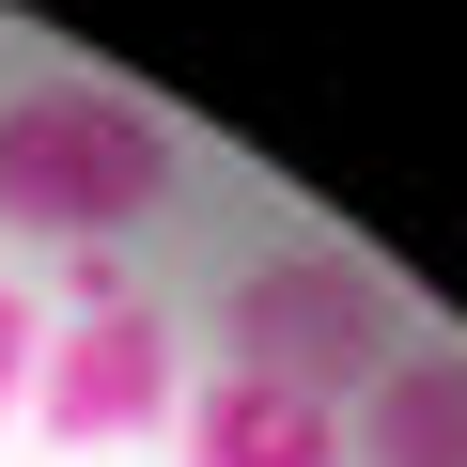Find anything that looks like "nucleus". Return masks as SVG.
I'll return each mask as SVG.
<instances>
[{"instance_id":"obj_6","label":"nucleus","mask_w":467,"mask_h":467,"mask_svg":"<svg viewBox=\"0 0 467 467\" xmlns=\"http://www.w3.org/2000/svg\"><path fill=\"white\" fill-rule=\"evenodd\" d=\"M32 358H47V327H32V296H16V281H0V420L32 405Z\"/></svg>"},{"instance_id":"obj_5","label":"nucleus","mask_w":467,"mask_h":467,"mask_svg":"<svg viewBox=\"0 0 467 467\" xmlns=\"http://www.w3.org/2000/svg\"><path fill=\"white\" fill-rule=\"evenodd\" d=\"M343 467H467V343H405V358L358 389Z\"/></svg>"},{"instance_id":"obj_1","label":"nucleus","mask_w":467,"mask_h":467,"mask_svg":"<svg viewBox=\"0 0 467 467\" xmlns=\"http://www.w3.org/2000/svg\"><path fill=\"white\" fill-rule=\"evenodd\" d=\"M171 202V125L109 78H32L0 94V234L32 250H94V234Z\"/></svg>"},{"instance_id":"obj_2","label":"nucleus","mask_w":467,"mask_h":467,"mask_svg":"<svg viewBox=\"0 0 467 467\" xmlns=\"http://www.w3.org/2000/svg\"><path fill=\"white\" fill-rule=\"evenodd\" d=\"M218 343H234V374H281V389L343 405V389H374L405 358V296L358 250H265L250 281L218 296Z\"/></svg>"},{"instance_id":"obj_3","label":"nucleus","mask_w":467,"mask_h":467,"mask_svg":"<svg viewBox=\"0 0 467 467\" xmlns=\"http://www.w3.org/2000/svg\"><path fill=\"white\" fill-rule=\"evenodd\" d=\"M171 405H187V374H171V327H156L140 296H109V312H63V343L32 358V420H47L63 451L156 436Z\"/></svg>"},{"instance_id":"obj_4","label":"nucleus","mask_w":467,"mask_h":467,"mask_svg":"<svg viewBox=\"0 0 467 467\" xmlns=\"http://www.w3.org/2000/svg\"><path fill=\"white\" fill-rule=\"evenodd\" d=\"M187 467H343V405L281 374H202L187 389Z\"/></svg>"}]
</instances>
